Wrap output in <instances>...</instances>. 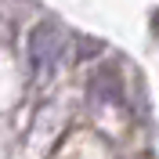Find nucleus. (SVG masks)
<instances>
[{
    "instance_id": "1",
    "label": "nucleus",
    "mask_w": 159,
    "mask_h": 159,
    "mask_svg": "<svg viewBox=\"0 0 159 159\" xmlns=\"http://www.w3.org/2000/svg\"><path fill=\"white\" fill-rule=\"evenodd\" d=\"M29 58L36 69H47L51 61L58 58V29L54 25H36L29 36Z\"/></svg>"
}]
</instances>
